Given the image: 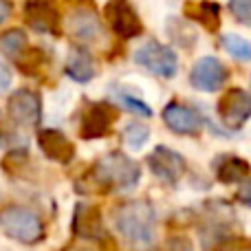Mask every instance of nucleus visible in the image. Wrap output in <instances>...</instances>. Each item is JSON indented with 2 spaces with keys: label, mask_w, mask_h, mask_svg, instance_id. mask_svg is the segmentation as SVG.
<instances>
[{
  "label": "nucleus",
  "mask_w": 251,
  "mask_h": 251,
  "mask_svg": "<svg viewBox=\"0 0 251 251\" xmlns=\"http://www.w3.org/2000/svg\"><path fill=\"white\" fill-rule=\"evenodd\" d=\"M113 225L132 251H150L156 243V214L148 201H126L113 212Z\"/></svg>",
  "instance_id": "nucleus-1"
},
{
  "label": "nucleus",
  "mask_w": 251,
  "mask_h": 251,
  "mask_svg": "<svg viewBox=\"0 0 251 251\" xmlns=\"http://www.w3.org/2000/svg\"><path fill=\"white\" fill-rule=\"evenodd\" d=\"M139 178L141 168L137 161L115 150L95 161L88 172V187H93V192H122L137 187Z\"/></svg>",
  "instance_id": "nucleus-2"
},
{
  "label": "nucleus",
  "mask_w": 251,
  "mask_h": 251,
  "mask_svg": "<svg viewBox=\"0 0 251 251\" xmlns=\"http://www.w3.org/2000/svg\"><path fill=\"white\" fill-rule=\"evenodd\" d=\"M0 229L20 245H38L47 236L42 218L22 205H7L0 209Z\"/></svg>",
  "instance_id": "nucleus-3"
},
{
  "label": "nucleus",
  "mask_w": 251,
  "mask_h": 251,
  "mask_svg": "<svg viewBox=\"0 0 251 251\" xmlns=\"http://www.w3.org/2000/svg\"><path fill=\"white\" fill-rule=\"evenodd\" d=\"M134 62L143 66L148 73L159 75V77H174L178 71L176 53L156 40H148L146 44H141L134 53Z\"/></svg>",
  "instance_id": "nucleus-4"
},
{
  "label": "nucleus",
  "mask_w": 251,
  "mask_h": 251,
  "mask_svg": "<svg viewBox=\"0 0 251 251\" xmlns=\"http://www.w3.org/2000/svg\"><path fill=\"white\" fill-rule=\"evenodd\" d=\"M227 79H229V69L218 57H212V55L199 57L190 71V84L196 91H203V93L221 91L227 84Z\"/></svg>",
  "instance_id": "nucleus-5"
},
{
  "label": "nucleus",
  "mask_w": 251,
  "mask_h": 251,
  "mask_svg": "<svg viewBox=\"0 0 251 251\" xmlns=\"http://www.w3.org/2000/svg\"><path fill=\"white\" fill-rule=\"evenodd\" d=\"M106 20L110 29L124 40L139 38L143 33V22L139 18L137 9L130 4V0H108L104 7Z\"/></svg>",
  "instance_id": "nucleus-6"
},
{
  "label": "nucleus",
  "mask_w": 251,
  "mask_h": 251,
  "mask_svg": "<svg viewBox=\"0 0 251 251\" xmlns=\"http://www.w3.org/2000/svg\"><path fill=\"white\" fill-rule=\"evenodd\" d=\"M148 168L152 170L156 178H161L168 185H176L187 170V163L176 150L168 146H156L148 156Z\"/></svg>",
  "instance_id": "nucleus-7"
},
{
  "label": "nucleus",
  "mask_w": 251,
  "mask_h": 251,
  "mask_svg": "<svg viewBox=\"0 0 251 251\" xmlns=\"http://www.w3.org/2000/svg\"><path fill=\"white\" fill-rule=\"evenodd\" d=\"M7 115L13 124L22 126V128H31L40 122L42 100L31 88H18L16 93H11L7 101Z\"/></svg>",
  "instance_id": "nucleus-8"
},
{
  "label": "nucleus",
  "mask_w": 251,
  "mask_h": 251,
  "mask_svg": "<svg viewBox=\"0 0 251 251\" xmlns=\"http://www.w3.org/2000/svg\"><path fill=\"white\" fill-rule=\"evenodd\" d=\"M71 231L82 240H104L106 229L101 209L91 203H77L71 216Z\"/></svg>",
  "instance_id": "nucleus-9"
},
{
  "label": "nucleus",
  "mask_w": 251,
  "mask_h": 251,
  "mask_svg": "<svg viewBox=\"0 0 251 251\" xmlns=\"http://www.w3.org/2000/svg\"><path fill=\"white\" fill-rule=\"evenodd\" d=\"M218 117L231 128H240L251 119V95L243 88H231L218 101Z\"/></svg>",
  "instance_id": "nucleus-10"
},
{
  "label": "nucleus",
  "mask_w": 251,
  "mask_h": 251,
  "mask_svg": "<svg viewBox=\"0 0 251 251\" xmlns=\"http://www.w3.org/2000/svg\"><path fill=\"white\" fill-rule=\"evenodd\" d=\"M25 20L38 33H60V13L53 0H26Z\"/></svg>",
  "instance_id": "nucleus-11"
},
{
  "label": "nucleus",
  "mask_w": 251,
  "mask_h": 251,
  "mask_svg": "<svg viewBox=\"0 0 251 251\" xmlns=\"http://www.w3.org/2000/svg\"><path fill=\"white\" fill-rule=\"evenodd\" d=\"M163 122L172 132L187 134V137H194L203 130V117L194 108L178 101H170L163 108Z\"/></svg>",
  "instance_id": "nucleus-12"
},
{
  "label": "nucleus",
  "mask_w": 251,
  "mask_h": 251,
  "mask_svg": "<svg viewBox=\"0 0 251 251\" xmlns=\"http://www.w3.org/2000/svg\"><path fill=\"white\" fill-rule=\"evenodd\" d=\"M38 146L55 163H71L75 156V146L64 132L55 128H44L38 132Z\"/></svg>",
  "instance_id": "nucleus-13"
},
{
  "label": "nucleus",
  "mask_w": 251,
  "mask_h": 251,
  "mask_svg": "<svg viewBox=\"0 0 251 251\" xmlns=\"http://www.w3.org/2000/svg\"><path fill=\"white\" fill-rule=\"evenodd\" d=\"M115 122V113L108 104H93L82 117V132L84 139H101L110 132V126Z\"/></svg>",
  "instance_id": "nucleus-14"
},
{
  "label": "nucleus",
  "mask_w": 251,
  "mask_h": 251,
  "mask_svg": "<svg viewBox=\"0 0 251 251\" xmlns=\"http://www.w3.org/2000/svg\"><path fill=\"white\" fill-rule=\"evenodd\" d=\"M69 29L73 33V38L79 40V42H97L101 38L100 20L93 16V11H86V9H77V11L71 13Z\"/></svg>",
  "instance_id": "nucleus-15"
},
{
  "label": "nucleus",
  "mask_w": 251,
  "mask_h": 251,
  "mask_svg": "<svg viewBox=\"0 0 251 251\" xmlns=\"http://www.w3.org/2000/svg\"><path fill=\"white\" fill-rule=\"evenodd\" d=\"M185 16L190 20L199 22L209 33H216L221 26V4L209 2V0H199V2H185Z\"/></svg>",
  "instance_id": "nucleus-16"
},
{
  "label": "nucleus",
  "mask_w": 251,
  "mask_h": 251,
  "mask_svg": "<svg viewBox=\"0 0 251 251\" xmlns=\"http://www.w3.org/2000/svg\"><path fill=\"white\" fill-rule=\"evenodd\" d=\"M249 172H251V165L240 159V156L225 154L216 161V178L221 183H225V185H236V183L247 181Z\"/></svg>",
  "instance_id": "nucleus-17"
},
{
  "label": "nucleus",
  "mask_w": 251,
  "mask_h": 251,
  "mask_svg": "<svg viewBox=\"0 0 251 251\" xmlns=\"http://www.w3.org/2000/svg\"><path fill=\"white\" fill-rule=\"evenodd\" d=\"M95 73H97L95 62H93V57L84 49H77L75 53L69 55V60H66V75L71 79H75L79 84H86L95 77Z\"/></svg>",
  "instance_id": "nucleus-18"
},
{
  "label": "nucleus",
  "mask_w": 251,
  "mask_h": 251,
  "mask_svg": "<svg viewBox=\"0 0 251 251\" xmlns=\"http://www.w3.org/2000/svg\"><path fill=\"white\" fill-rule=\"evenodd\" d=\"M25 49H26V33L22 29H9L0 35V51L4 55L16 60L18 55L25 53Z\"/></svg>",
  "instance_id": "nucleus-19"
},
{
  "label": "nucleus",
  "mask_w": 251,
  "mask_h": 251,
  "mask_svg": "<svg viewBox=\"0 0 251 251\" xmlns=\"http://www.w3.org/2000/svg\"><path fill=\"white\" fill-rule=\"evenodd\" d=\"M221 44L231 57L240 62H251V42L236 33H227L221 38Z\"/></svg>",
  "instance_id": "nucleus-20"
},
{
  "label": "nucleus",
  "mask_w": 251,
  "mask_h": 251,
  "mask_svg": "<svg viewBox=\"0 0 251 251\" xmlns=\"http://www.w3.org/2000/svg\"><path fill=\"white\" fill-rule=\"evenodd\" d=\"M122 137H124V143L128 148L139 150V148H143L148 143V139H150V128H148L146 124H141V122H132V124H128L124 128Z\"/></svg>",
  "instance_id": "nucleus-21"
},
{
  "label": "nucleus",
  "mask_w": 251,
  "mask_h": 251,
  "mask_svg": "<svg viewBox=\"0 0 251 251\" xmlns=\"http://www.w3.org/2000/svg\"><path fill=\"white\" fill-rule=\"evenodd\" d=\"M119 101H122V106L126 110H130V113L141 115V117H152V108L146 101L139 100V97H132V95H128V93H119Z\"/></svg>",
  "instance_id": "nucleus-22"
},
{
  "label": "nucleus",
  "mask_w": 251,
  "mask_h": 251,
  "mask_svg": "<svg viewBox=\"0 0 251 251\" xmlns=\"http://www.w3.org/2000/svg\"><path fill=\"white\" fill-rule=\"evenodd\" d=\"M159 251H194V243L185 234H174L161 243Z\"/></svg>",
  "instance_id": "nucleus-23"
},
{
  "label": "nucleus",
  "mask_w": 251,
  "mask_h": 251,
  "mask_svg": "<svg viewBox=\"0 0 251 251\" xmlns=\"http://www.w3.org/2000/svg\"><path fill=\"white\" fill-rule=\"evenodd\" d=\"M229 11L240 25L251 26V0H229Z\"/></svg>",
  "instance_id": "nucleus-24"
},
{
  "label": "nucleus",
  "mask_w": 251,
  "mask_h": 251,
  "mask_svg": "<svg viewBox=\"0 0 251 251\" xmlns=\"http://www.w3.org/2000/svg\"><path fill=\"white\" fill-rule=\"evenodd\" d=\"M218 251H251V240L243 238V236H234V238L227 240Z\"/></svg>",
  "instance_id": "nucleus-25"
},
{
  "label": "nucleus",
  "mask_w": 251,
  "mask_h": 251,
  "mask_svg": "<svg viewBox=\"0 0 251 251\" xmlns=\"http://www.w3.org/2000/svg\"><path fill=\"white\" fill-rule=\"evenodd\" d=\"M9 86H11V71H9V66L4 64L2 60H0V95H2Z\"/></svg>",
  "instance_id": "nucleus-26"
},
{
  "label": "nucleus",
  "mask_w": 251,
  "mask_h": 251,
  "mask_svg": "<svg viewBox=\"0 0 251 251\" xmlns=\"http://www.w3.org/2000/svg\"><path fill=\"white\" fill-rule=\"evenodd\" d=\"M236 199H238V203H243V205H247V207H251V178H249V181H245V185L238 190Z\"/></svg>",
  "instance_id": "nucleus-27"
},
{
  "label": "nucleus",
  "mask_w": 251,
  "mask_h": 251,
  "mask_svg": "<svg viewBox=\"0 0 251 251\" xmlns=\"http://www.w3.org/2000/svg\"><path fill=\"white\" fill-rule=\"evenodd\" d=\"M11 16V2L9 0H0V25Z\"/></svg>",
  "instance_id": "nucleus-28"
},
{
  "label": "nucleus",
  "mask_w": 251,
  "mask_h": 251,
  "mask_svg": "<svg viewBox=\"0 0 251 251\" xmlns=\"http://www.w3.org/2000/svg\"><path fill=\"white\" fill-rule=\"evenodd\" d=\"M62 251H97V249H91V247H84V245H69Z\"/></svg>",
  "instance_id": "nucleus-29"
},
{
  "label": "nucleus",
  "mask_w": 251,
  "mask_h": 251,
  "mask_svg": "<svg viewBox=\"0 0 251 251\" xmlns=\"http://www.w3.org/2000/svg\"><path fill=\"white\" fill-rule=\"evenodd\" d=\"M0 126H2V115H0Z\"/></svg>",
  "instance_id": "nucleus-30"
}]
</instances>
